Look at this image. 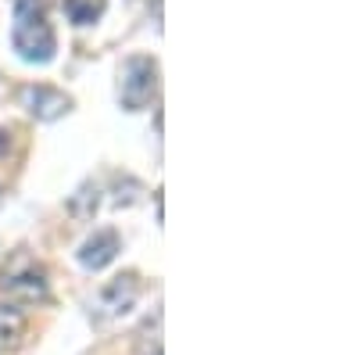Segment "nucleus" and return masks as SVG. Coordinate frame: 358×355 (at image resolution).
Listing matches in <instances>:
<instances>
[{"label": "nucleus", "mask_w": 358, "mask_h": 355, "mask_svg": "<svg viewBox=\"0 0 358 355\" xmlns=\"http://www.w3.org/2000/svg\"><path fill=\"white\" fill-rule=\"evenodd\" d=\"M8 151V130H0V155Z\"/></svg>", "instance_id": "9"}, {"label": "nucleus", "mask_w": 358, "mask_h": 355, "mask_svg": "<svg viewBox=\"0 0 358 355\" xmlns=\"http://www.w3.org/2000/svg\"><path fill=\"white\" fill-rule=\"evenodd\" d=\"M115 255H118V233L115 230H97L79 248V262L86 270H104L108 262H115Z\"/></svg>", "instance_id": "6"}, {"label": "nucleus", "mask_w": 358, "mask_h": 355, "mask_svg": "<svg viewBox=\"0 0 358 355\" xmlns=\"http://www.w3.org/2000/svg\"><path fill=\"white\" fill-rule=\"evenodd\" d=\"M11 8H15L11 43H15L18 57L22 62H33V65H47L57 50V36L47 22L43 0H11Z\"/></svg>", "instance_id": "1"}, {"label": "nucleus", "mask_w": 358, "mask_h": 355, "mask_svg": "<svg viewBox=\"0 0 358 355\" xmlns=\"http://www.w3.org/2000/svg\"><path fill=\"white\" fill-rule=\"evenodd\" d=\"M22 104H25L29 111H33L36 118H43V123H50V118H62V115L72 108L69 94L54 90V86H47V83L25 86V90H22Z\"/></svg>", "instance_id": "5"}, {"label": "nucleus", "mask_w": 358, "mask_h": 355, "mask_svg": "<svg viewBox=\"0 0 358 355\" xmlns=\"http://www.w3.org/2000/svg\"><path fill=\"white\" fill-rule=\"evenodd\" d=\"M0 291L8 294V298L15 302H47L50 294V280H47V265L36 262L29 251H15L8 258V265L0 270Z\"/></svg>", "instance_id": "2"}, {"label": "nucleus", "mask_w": 358, "mask_h": 355, "mask_svg": "<svg viewBox=\"0 0 358 355\" xmlns=\"http://www.w3.org/2000/svg\"><path fill=\"white\" fill-rule=\"evenodd\" d=\"M158 94V62L147 54H133L126 57L122 76H118V97H122V108L140 111L151 104V97Z\"/></svg>", "instance_id": "3"}, {"label": "nucleus", "mask_w": 358, "mask_h": 355, "mask_svg": "<svg viewBox=\"0 0 358 355\" xmlns=\"http://www.w3.org/2000/svg\"><path fill=\"white\" fill-rule=\"evenodd\" d=\"M108 11V0H65V15L72 25H94Z\"/></svg>", "instance_id": "8"}, {"label": "nucleus", "mask_w": 358, "mask_h": 355, "mask_svg": "<svg viewBox=\"0 0 358 355\" xmlns=\"http://www.w3.org/2000/svg\"><path fill=\"white\" fill-rule=\"evenodd\" d=\"M136 298H140V277L136 273H122V277H115L111 284L101 287L94 309H97V316H122V312H129L136 305Z\"/></svg>", "instance_id": "4"}, {"label": "nucleus", "mask_w": 358, "mask_h": 355, "mask_svg": "<svg viewBox=\"0 0 358 355\" xmlns=\"http://www.w3.org/2000/svg\"><path fill=\"white\" fill-rule=\"evenodd\" d=\"M25 330H29V323L18 309H8V305H0V355H8L15 348H22L25 341Z\"/></svg>", "instance_id": "7"}]
</instances>
